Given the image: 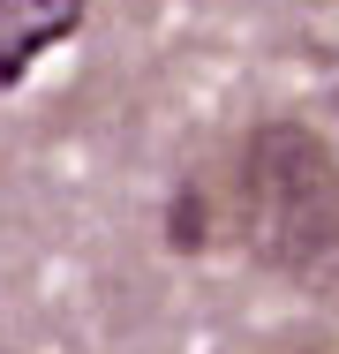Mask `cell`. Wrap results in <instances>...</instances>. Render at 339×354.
<instances>
[{"label": "cell", "mask_w": 339, "mask_h": 354, "mask_svg": "<svg viewBox=\"0 0 339 354\" xmlns=\"http://www.w3.org/2000/svg\"><path fill=\"white\" fill-rule=\"evenodd\" d=\"M91 0H0V91H23L38 53L68 46L83 30Z\"/></svg>", "instance_id": "cell-2"}, {"label": "cell", "mask_w": 339, "mask_h": 354, "mask_svg": "<svg viewBox=\"0 0 339 354\" xmlns=\"http://www.w3.org/2000/svg\"><path fill=\"white\" fill-rule=\"evenodd\" d=\"M249 241L271 264H317L339 234V166L302 121H271L241 151Z\"/></svg>", "instance_id": "cell-1"}]
</instances>
